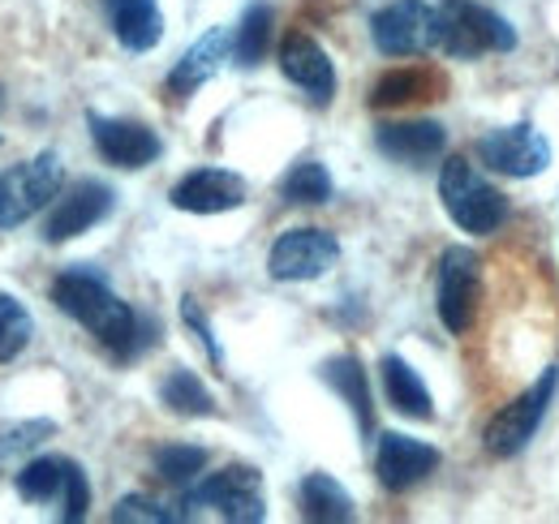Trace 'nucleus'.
Instances as JSON below:
<instances>
[{"label":"nucleus","instance_id":"1","mask_svg":"<svg viewBox=\"0 0 559 524\" xmlns=\"http://www.w3.org/2000/svg\"><path fill=\"white\" fill-rule=\"evenodd\" d=\"M52 301L61 314H70L73 323L91 331L108 353H117L121 361H134L146 344H155V327L134 314L108 284L99 271L91 266H70L52 279Z\"/></svg>","mask_w":559,"mask_h":524},{"label":"nucleus","instance_id":"2","mask_svg":"<svg viewBox=\"0 0 559 524\" xmlns=\"http://www.w3.org/2000/svg\"><path fill=\"white\" fill-rule=\"evenodd\" d=\"M439 198H443V211L452 215V224L469 237H490L508 215L503 194L469 159H448L439 168Z\"/></svg>","mask_w":559,"mask_h":524},{"label":"nucleus","instance_id":"3","mask_svg":"<svg viewBox=\"0 0 559 524\" xmlns=\"http://www.w3.org/2000/svg\"><path fill=\"white\" fill-rule=\"evenodd\" d=\"M439 48L448 57L474 61L487 52H512L516 31L508 17H499L495 9L478 4V0H443L439 4Z\"/></svg>","mask_w":559,"mask_h":524},{"label":"nucleus","instance_id":"4","mask_svg":"<svg viewBox=\"0 0 559 524\" xmlns=\"http://www.w3.org/2000/svg\"><path fill=\"white\" fill-rule=\"evenodd\" d=\"M186 508H211L215 516L233 524H259L267 516V499H263V477L250 464H228L219 473L199 477L194 486H186Z\"/></svg>","mask_w":559,"mask_h":524},{"label":"nucleus","instance_id":"5","mask_svg":"<svg viewBox=\"0 0 559 524\" xmlns=\"http://www.w3.org/2000/svg\"><path fill=\"white\" fill-rule=\"evenodd\" d=\"M556 392H559V370H543V379H538L534 388H525L512 404H503V408L490 417L487 434H483L490 456L495 460L521 456V452L530 448V439L538 434V426L547 421V413H551V404H556Z\"/></svg>","mask_w":559,"mask_h":524},{"label":"nucleus","instance_id":"6","mask_svg":"<svg viewBox=\"0 0 559 524\" xmlns=\"http://www.w3.org/2000/svg\"><path fill=\"white\" fill-rule=\"evenodd\" d=\"M17 495L26 503H61V521L78 524L91 508V486L82 464H73L70 456H35L31 464L17 468L13 477Z\"/></svg>","mask_w":559,"mask_h":524},{"label":"nucleus","instance_id":"7","mask_svg":"<svg viewBox=\"0 0 559 524\" xmlns=\"http://www.w3.org/2000/svg\"><path fill=\"white\" fill-rule=\"evenodd\" d=\"M61 186H66V164L52 151L9 168L0 177V228H17L31 215H39L48 202H57Z\"/></svg>","mask_w":559,"mask_h":524},{"label":"nucleus","instance_id":"8","mask_svg":"<svg viewBox=\"0 0 559 524\" xmlns=\"http://www.w3.org/2000/svg\"><path fill=\"white\" fill-rule=\"evenodd\" d=\"M370 39L383 57H421L439 48V9L426 0H392L370 17Z\"/></svg>","mask_w":559,"mask_h":524},{"label":"nucleus","instance_id":"9","mask_svg":"<svg viewBox=\"0 0 559 524\" xmlns=\"http://www.w3.org/2000/svg\"><path fill=\"white\" fill-rule=\"evenodd\" d=\"M478 293H483V262L469 246H448L439 259V323L452 335H465L478 310Z\"/></svg>","mask_w":559,"mask_h":524},{"label":"nucleus","instance_id":"10","mask_svg":"<svg viewBox=\"0 0 559 524\" xmlns=\"http://www.w3.org/2000/svg\"><path fill=\"white\" fill-rule=\"evenodd\" d=\"M478 159L487 164L490 172L530 181V177H538V172L551 168V142H547V133L534 130L530 121H521V126H499V130H490L478 138Z\"/></svg>","mask_w":559,"mask_h":524},{"label":"nucleus","instance_id":"11","mask_svg":"<svg viewBox=\"0 0 559 524\" xmlns=\"http://www.w3.org/2000/svg\"><path fill=\"white\" fill-rule=\"evenodd\" d=\"M341 259V241L323 228H288L280 233L272 254H267V271L272 279L284 284H306V279H319L328 275Z\"/></svg>","mask_w":559,"mask_h":524},{"label":"nucleus","instance_id":"12","mask_svg":"<svg viewBox=\"0 0 559 524\" xmlns=\"http://www.w3.org/2000/svg\"><path fill=\"white\" fill-rule=\"evenodd\" d=\"M112 202L117 198H112V190L104 181H78L73 190L57 194V202H52V211L44 219V241L61 246V241H73V237L91 233L99 219H108Z\"/></svg>","mask_w":559,"mask_h":524},{"label":"nucleus","instance_id":"13","mask_svg":"<svg viewBox=\"0 0 559 524\" xmlns=\"http://www.w3.org/2000/svg\"><path fill=\"white\" fill-rule=\"evenodd\" d=\"M280 73L297 91H306L314 104H332L336 99V66H332V57L310 35H301V31L284 35V44H280Z\"/></svg>","mask_w":559,"mask_h":524},{"label":"nucleus","instance_id":"14","mask_svg":"<svg viewBox=\"0 0 559 524\" xmlns=\"http://www.w3.org/2000/svg\"><path fill=\"white\" fill-rule=\"evenodd\" d=\"M86 126H91V138H95V151L108 159V164H117V168H146L164 146H159V133L151 130V126H142V121H117V117H99V112H91L86 117Z\"/></svg>","mask_w":559,"mask_h":524},{"label":"nucleus","instance_id":"15","mask_svg":"<svg viewBox=\"0 0 559 524\" xmlns=\"http://www.w3.org/2000/svg\"><path fill=\"white\" fill-rule=\"evenodd\" d=\"M435 468H439V452H435L430 443L414 439V434L392 430V434L379 439L374 473H379V481H383L388 490H396V495H401V490H414V486L426 481Z\"/></svg>","mask_w":559,"mask_h":524},{"label":"nucleus","instance_id":"16","mask_svg":"<svg viewBox=\"0 0 559 524\" xmlns=\"http://www.w3.org/2000/svg\"><path fill=\"white\" fill-rule=\"evenodd\" d=\"M173 206L190 215H224L246 202V181L228 168H194L173 186Z\"/></svg>","mask_w":559,"mask_h":524},{"label":"nucleus","instance_id":"17","mask_svg":"<svg viewBox=\"0 0 559 524\" xmlns=\"http://www.w3.org/2000/svg\"><path fill=\"white\" fill-rule=\"evenodd\" d=\"M374 146L396 164L421 168V164H435L443 155L448 130L439 121H388L374 130Z\"/></svg>","mask_w":559,"mask_h":524},{"label":"nucleus","instance_id":"18","mask_svg":"<svg viewBox=\"0 0 559 524\" xmlns=\"http://www.w3.org/2000/svg\"><path fill=\"white\" fill-rule=\"evenodd\" d=\"M228 52H233V31L211 26L207 35H203V39L173 66V73H168V95L190 99L199 86H207L211 78L219 73V66L228 61Z\"/></svg>","mask_w":559,"mask_h":524},{"label":"nucleus","instance_id":"19","mask_svg":"<svg viewBox=\"0 0 559 524\" xmlns=\"http://www.w3.org/2000/svg\"><path fill=\"white\" fill-rule=\"evenodd\" d=\"M319 374H323V383H328L332 392L349 404L357 430H361V434H374V400H370V383H366L361 361L349 357V353H341V357L323 361V366H319Z\"/></svg>","mask_w":559,"mask_h":524},{"label":"nucleus","instance_id":"20","mask_svg":"<svg viewBox=\"0 0 559 524\" xmlns=\"http://www.w3.org/2000/svg\"><path fill=\"white\" fill-rule=\"evenodd\" d=\"M297 503H301V516H306V521H323V524L357 521V503H353V495L332 477V473H310V477H301V486H297Z\"/></svg>","mask_w":559,"mask_h":524},{"label":"nucleus","instance_id":"21","mask_svg":"<svg viewBox=\"0 0 559 524\" xmlns=\"http://www.w3.org/2000/svg\"><path fill=\"white\" fill-rule=\"evenodd\" d=\"M108 17L130 52H151L164 39V13L155 0H108Z\"/></svg>","mask_w":559,"mask_h":524},{"label":"nucleus","instance_id":"22","mask_svg":"<svg viewBox=\"0 0 559 524\" xmlns=\"http://www.w3.org/2000/svg\"><path fill=\"white\" fill-rule=\"evenodd\" d=\"M379 370H383V392H388V404H392L396 413H405V417H414V421H430V417H435L430 392H426L421 374L405 361V357L388 353V357L379 361Z\"/></svg>","mask_w":559,"mask_h":524},{"label":"nucleus","instance_id":"23","mask_svg":"<svg viewBox=\"0 0 559 524\" xmlns=\"http://www.w3.org/2000/svg\"><path fill=\"white\" fill-rule=\"evenodd\" d=\"M272 31H276V9H272L267 0H254V4L241 13L237 31H233V61L241 69L259 66V61L267 57Z\"/></svg>","mask_w":559,"mask_h":524},{"label":"nucleus","instance_id":"24","mask_svg":"<svg viewBox=\"0 0 559 524\" xmlns=\"http://www.w3.org/2000/svg\"><path fill=\"white\" fill-rule=\"evenodd\" d=\"M159 400H164V408H173L177 417H215V395H211L207 383H203L194 370H186V366H177V370L159 383Z\"/></svg>","mask_w":559,"mask_h":524},{"label":"nucleus","instance_id":"25","mask_svg":"<svg viewBox=\"0 0 559 524\" xmlns=\"http://www.w3.org/2000/svg\"><path fill=\"white\" fill-rule=\"evenodd\" d=\"M280 194L284 202H301V206H323L332 198V172L319 164V159H301L284 172L280 181Z\"/></svg>","mask_w":559,"mask_h":524},{"label":"nucleus","instance_id":"26","mask_svg":"<svg viewBox=\"0 0 559 524\" xmlns=\"http://www.w3.org/2000/svg\"><path fill=\"white\" fill-rule=\"evenodd\" d=\"M31 335H35L31 310L13 293H0V366L13 361V357H22L26 344H31Z\"/></svg>","mask_w":559,"mask_h":524},{"label":"nucleus","instance_id":"27","mask_svg":"<svg viewBox=\"0 0 559 524\" xmlns=\"http://www.w3.org/2000/svg\"><path fill=\"white\" fill-rule=\"evenodd\" d=\"M430 91V73L421 69H392L374 82L370 91V108H401V104H414Z\"/></svg>","mask_w":559,"mask_h":524},{"label":"nucleus","instance_id":"28","mask_svg":"<svg viewBox=\"0 0 559 524\" xmlns=\"http://www.w3.org/2000/svg\"><path fill=\"white\" fill-rule=\"evenodd\" d=\"M203 468H207V448H194V443H168V448L155 452V473H159L168 486H194Z\"/></svg>","mask_w":559,"mask_h":524},{"label":"nucleus","instance_id":"29","mask_svg":"<svg viewBox=\"0 0 559 524\" xmlns=\"http://www.w3.org/2000/svg\"><path fill=\"white\" fill-rule=\"evenodd\" d=\"M52 434H57V421H44V417L4 426V430H0V464H13L17 456L35 452V448H39L44 439H52Z\"/></svg>","mask_w":559,"mask_h":524},{"label":"nucleus","instance_id":"30","mask_svg":"<svg viewBox=\"0 0 559 524\" xmlns=\"http://www.w3.org/2000/svg\"><path fill=\"white\" fill-rule=\"evenodd\" d=\"M112 521L117 524H168V521H177V512H168L164 503H155V499H146V495H130V499H121V503L112 508Z\"/></svg>","mask_w":559,"mask_h":524},{"label":"nucleus","instance_id":"31","mask_svg":"<svg viewBox=\"0 0 559 524\" xmlns=\"http://www.w3.org/2000/svg\"><path fill=\"white\" fill-rule=\"evenodd\" d=\"M181 319H186V327L203 340V348H207L211 361L219 366V361H224V353H219V344H215V335H211V327H207V314L199 310V301H194V297H186V301H181Z\"/></svg>","mask_w":559,"mask_h":524}]
</instances>
